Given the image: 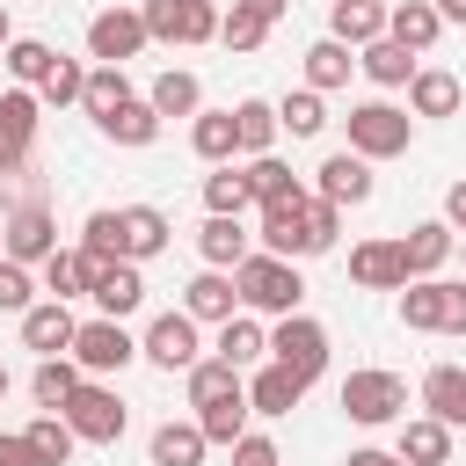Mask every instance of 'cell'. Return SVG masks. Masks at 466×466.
<instances>
[{"label":"cell","mask_w":466,"mask_h":466,"mask_svg":"<svg viewBox=\"0 0 466 466\" xmlns=\"http://www.w3.org/2000/svg\"><path fill=\"white\" fill-rule=\"evenodd\" d=\"M233 284H240V306L248 313H299V299H306V277H299V262H284V255H248L240 269H233Z\"/></svg>","instance_id":"6da1fadb"},{"label":"cell","mask_w":466,"mask_h":466,"mask_svg":"<svg viewBox=\"0 0 466 466\" xmlns=\"http://www.w3.org/2000/svg\"><path fill=\"white\" fill-rule=\"evenodd\" d=\"M342 415L350 422H364V430H379V422H400L408 415V379L400 371H379V364H364V371H350L342 379Z\"/></svg>","instance_id":"7a4b0ae2"},{"label":"cell","mask_w":466,"mask_h":466,"mask_svg":"<svg viewBox=\"0 0 466 466\" xmlns=\"http://www.w3.org/2000/svg\"><path fill=\"white\" fill-rule=\"evenodd\" d=\"M408 138H415V116L408 109H393V102H357L350 109V153L393 160V153H408Z\"/></svg>","instance_id":"3957f363"},{"label":"cell","mask_w":466,"mask_h":466,"mask_svg":"<svg viewBox=\"0 0 466 466\" xmlns=\"http://www.w3.org/2000/svg\"><path fill=\"white\" fill-rule=\"evenodd\" d=\"M0 255H7V262H36V269H44V262L58 255V218H51L36 197H22V204L0 218Z\"/></svg>","instance_id":"277c9868"},{"label":"cell","mask_w":466,"mask_h":466,"mask_svg":"<svg viewBox=\"0 0 466 466\" xmlns=\"http://www.w3.org/2000/svg\"><path fill=\"white\" fill-rule=\"evenodd\" d=\"M269 364H284V371H299L306 386L328 371V328L320 320H306V313H284L277 328H269Z\"/></svg>","instance_id":"5b68a950"},{"label":"cell","mask_w":466,"mask_h":466,"mask_svg":"<svg viewBox=\"0 0 466 466\" xmlns=\"http://www.w3.org/2000/svg\"><path fill=\"white\" fill-rule=\"evenodd\" d=\"M146 36L153 44H218V7L211 0H146Z\"/></svg>","instance_id":"8992f818"},{"label":"cell","mask_w":466,"mask_h":466,"mask_svg":"<svg viewBox=\"0 0 466 466\" xmlns=\"http://www.w3.org/2000/svg\"><path fill=\"white\" fill-rule=\"evenodd\" d=\"M36 124H44L36 87H7V95H0V182L29 167V153H36Z\"/></svg>","instance_id":"52a82bcc"},{"label":"cell","mask_w":466,"mask_h":466,"mask_svg":"<svg viewBox=\"0 0 466 466\" xmlns=\"http://www.w3.org/2000/svg\"><path fill=\"white\" fill-rule=\"evenodd\" d=\"M66 422H73V437L80 444H116L124 437V400H116V386H102V379H87L73 400H66Z\"/></svg>","instance_id":"ba28073f"},{"label":"cell","mask_w":466,"mask_h":466,"mask_svg":"<svg viewBox=\"0 0 466 466\" xmlns=\"http://www.w3.org/2000/svg\"><path fill=\"white\" fill-rule=\"evenodd\" d=\"M153 36H146V15L138 7H102L95 22H87V58L95 66H124V58H138Z\"/></svg>","instance_id":"9c48e42d"},{"label":"cell","mask_w":466,"mask_h":466,"mask_svg":"<svg viewBox=\"0 0 466 466\" xmlns=\"http://www.w3.org/2000/svg\"><path fill=\"white\" fill-rule=\"evenodd\" d=\"M138 357L146 364H160V371H197L204 364V342H197V320L175 306V313H160L153 328H146V342H138Z\"/></svg>","instance_id":"30bf717a"},{"label":"cell","mask_w":466,"mask_h":466,"mask_svg":"<svg viewBox=\"0 0 466 466\" xmlns=\"http://www.w3.org/2000/svg\"><path fill=\"white\" fill-rule=\"evenodd\" d=\"M306 204H313V189H291V197H277V204H262V226H255V240H262V255H284V262H299V255H313V248H306Z\"/></svg>","instance_id":"8fae6325"},{"label":"cell","mask_w":466,"mask_h":466,"mask_svg":"<svg viewBox=\"0 0 466 466\" xmlns=\"http://www.w3.org/2000/svg\"><path fill=\"white\" fill-rule=\"evenodd\" d=\"M138 357V342L124 335V320H80V335H73V364L87 371V379H109V371H124Z\"/></svg>","instance_id":"7c38bea8"},{"label":"cell","mask_w":466,"mask_h":466,"mask_svg":"<svg viewBox=\"0 0 466 466\" xmlns=\"http://www.w3.org/2000/svg\"><path fill=\"white\" fill-rule=\"evenodd\" d=\"M350 284H357V291H408V255H400V240H357V248H350Z\"/></svg>","instance_id":"4fadbf2b"},{"label":"cell","mask_w":466,"mask_h":466,"mask_svg":"<svg viewBox=\"0 0 466 466\" xmlns=\"http://www.w3.org/2000/svg\"><path fill=\"white\" fill-rule=\"evenodd\" d=\"M73 335H80V320L66 299H36L22 313V350H36V357H73Z\"/></svg>","instance_id":"5bb4252c"},{"label":"cell","mask_w":466,"mask_h":466,"mask_svg":"<svg viewBox=\"0 0 466 466\" xmlns=\"http://www.w3.org/2000/svg\"><path fill=\"white\" fill-rule=\"evenodd\" d=\"M313 197H328L335 211L364 204V197H371V160H364V153H328V160L313 167Z\"/></svg>","instance_id":"9a60e30c"},{"label":"cell","mask_w":466,"mask_h":466,"mask_svg":"<svg viewBox=\"0 0 466 466\" xmlns=\"http://www.w3.org/2000/svg\"><path fill=\"white\" fill-rule=\"evenodd\" d=\"M182 313H189V320L226 328V320L240 313V284H233V269H197V277L182 284Z\"/></svg>","instance_id":"2e32d148"},{"label":"cell","mask_w":466,"mask_h":466,"mask_svg":"<svg viewBox=\"0 0 466 466\" xmlns=\"http://www.w3.org/2000/svg\"><path fill=\"white\" fill-rule=\"evenodd\" d=\"M386 22H393V7H386V0H328V36H335V44H350V51L379 44V36H386Z\"/></svg>","instance_id":"e0dca14e"},{"label":"cell","mask_w":466,"mask_h":466,"mask_svg":"<svg viewBox=\"0 0 466 466\" xmlns=\"http://www.w3.org/2000/svg\"><path fill=\"white\" fill-rule=\"evenodd\" d=\"M87 299L102 306V320L138 313V306H146V262H102V277H95V291H87Z\"/></svg>","instance_id":"ac0fdd59"},{"label":"cell","mask_w":466,"mask_h":466,"mask_svg":"<svg viewBox=\"0 0 466 466\" xmlns=\"http://www.w3.org/2000/svg\"><path fill=\"white\" fill-rule=\"evenodd\" d=\"M444 320H451V277H415V284L400 291V328L444 335Z\"/></svg>","instance_id":"d6986e66"},{"label":"cell","mask_w":466,"mask_h":466,"mask_svg":"<svg viewBox=\"0 0 466 466\" xmlns=\"http://www.w3.org/2000/svg\"><path fill=\"white\" fill-rule=\"evenodd\" d=\"M451 248H459V233H451L444 218H422V226H408V233H400V255H408V284H415V277H437V269L451 262Z\"/></svg>","instance_id":"ffe728a7"},{"label":"cell","mask_w":466,"mask_h":466,"mask_svg":"<svg viewBox=\"0 0 466 466\" xmlns=\"http://www.w3.org/2000/svg\"><path fill=\"white\" fill-rule=\"evenodd\" d=\"M167 240H175V226L160 204H124V262H153V255H167Z\"/></svg>","instance_id":"44dd1931"},{"label":"cell","mask_w":466,"mask_h":466,"mask_svg":"<svg viewBox=\"0 0 466 466\" xmlns=\"http://www.w3.org/2000/svg\"><path fill=\"white\" fill-rule=\"evenodd\" d=\"M197 255H204V269H240L255 255V233L240 218H204L197 226Z\"/></svg>","instance_id":"7402d4cb"},{"label":"cell","mask_w":466,"mask_h":466,"mask_svg":"<svg viewBox=\"0 0 466 466\" xmlns=\"http://www.w3.org/2000/svg\"><path fill=\"white\" fill-rule=\"evenodd\" d=\"M459 102H466V87H459V73H444V66H422V73L408 80V116H459Z\"/></svg>","instance_id":"603a6c76"},{"label":"cell","mask_w":466,"mask_h":466,"mask_svg":"<svg viewBox=\"0 0 466 466\" xmlns=\"http://www.w3.org/2000/svg\"><path fill=\"white\" fill-rule=\"evenodd\" d=\"M299 400H306V379H299V371L255 364V379H248V408H255V415H291Z\"/></svg>","instance_id":"cb8c5ba5"},{"label":"cell","mask_w":466,"mask_h":466,"mask_svg":"<svg viewBox=\"0 0 466 466\" xmlns=\"http://www.w3.org/2000/svg\"><path fill=\"white\" fill-rule=\"evenodd\" d=\"M95 277H102V262H95L87 248H58V255L44 262V291H51V299H87Z\"/></svg>","instance_id":"d4e9b609"},{"label":"cell","mask_w":466,"mask_h":466,"mask_svg":"<svg viewBox=\"0 0 466 466\" xmlns=\"http://www.w3.org/2000/svg\"><path fill=\"white\" fill-rule=\"evenodd\" d=\"M422 408H430L444 430H466V371H459V364L422 371Z\"/></svg>","instance_id":"484cf974"},{"label":"cell","mask_w":466,"mask_h":466,"mask_svg":"<svg viewBox=\"0 0 466 466\" xmlns=\"http://www.w3.org/2000/svg\"><path fill=\"white\" fill-rule=\"evenodd\" d=\"M437 29H444V15H437V0H393V22H386V36L393 44H408L415 58L437 44Z\"/></svg>","instance_id":"4316f807"},{"label":"cell","mask_w":466,"mask_h":466,"mask_svg":"<svg viewBox=\"0 0 466 466\" xmlns=\"http://www.w3.org/2000/svg\"><path fill=\"white\" fill-rule=\"evenodd\" d=\"M189 146H197V160H211V167H233V153H240L233 109H197V124H189Z\"/></svg>","instance_id":"83f0119b"},{"label":"cell","mask_w":466,"mask_h":466,"mask_svg":"<svg viewBox=\"0 0 466 466\" xmlns=\"http://www.w3.org/2000/svg\"><path fill=\"white\" fill-rule=\"evenodd\" d=\"M80 386H87V371H80L73 357H44V364H36V379H29V393H36V408H44V415H66V400H73Z\"/></svg>","instance_id":"f1b7e54d"},{"label":"cell","mask_w":466,"mask_h":466,"mask_svg":"<svg viewBox=\"0 0 466 466\" xmlns=\"http://www.w3.org/2000/svg\"><path fill=\"white\" fill-rule=\"evenodd\" d=\"M357 66H364V80H379V87H408L422 66H415V51L408 44H393V36H379V44H364L357 51Z\"/></svg>","instance_id":"f546056e"},{"label":"cell","mask_w":466,"mask_h":466,"mask_svg":"<svg viewBox=\"0 0 466 466\" xmlns=\"http://www.w3.org/2000/svg\"><path fill=\"white\" fill-rule=\"evenodd\" d=\"M408 466H444L451 459V430L437 422V415H415V422H400V444H393Z\"/></svg>","instance_id":"4dcf8cb0"},{"label":"cell","mask_w":466,"mask_h":466,"mask_svg":"<svg viewBox=\"0 0 466 466\" xmlns=\"http://www.w3.org/2000/svg\"><path fill=\"white\" fill-rule=\"evenodd\" d=\"M146 451H153V466H204V451H211V437H204L197 422H160Z\"/></svg>","instance_id":"1f68e13d"},{"label":"cell","mask_w":466,"mask_h":466,"mask_svg":"<svg viewBox=\"0 0 466 466\" xmlns=\"http://www.w3.org/2000/svg\"><path fill=\"white\" fill-rule=\"evenodd\" d=\"M350 44H335V36H320V44H306V87L313 95H335V87H350Z\"/></svg>","instance_id":"d6a6232c"},{"label":"cell","mask_w":466,"mask_h":466,"mask_svg":"<svg viewBox=\"0 0 466 466\" xmlns=\"http://www.w3.org/2000/svg\"><path fill=\"white\" fill-rule=\"evenodd\" d=\"M124 102H131V80H124V66H87V95H80V109L95 116V131H102V124H109Z\"/></svg>","instance_id":"836d02e7"},{"label":"cell","mask_w":466,"mask_h":466,"mask_svg":"<svg viewBox=\"0 0 466 466\" xmlns=\"http://www.w3.org/2000/svg\"><path fill=\"white\" fill-rule=\"evenodd\" d=\"M146 102L160 109V124H167V116H197V109H204V80H197V73H182V66H167V73L153 80V95H146Z\"/></svg>","instance_id":"e575fe53"},{"label":"cell","mask_w":466,"mask_h":466,"mask_svg":"<svg viewBox=\"0 0 466 466\" xmlns=\"http://www.w3.org/2000/svg\"><path fill=\"white\" fill-rule=\"evenodd\" d=\"M233 131H240V153L262 160V153L277 146V131H284V124H277V102H255V95L233 102Z\"/></svg>","instance_id":"d590c367"},{"label":"cell","mask_w":466,"mask_h":466,"mask_svg":"<svg viewBox=\"0 0 466 466\" xmlns=\"http://www.w3.org/2000/svg\"><path fill=\"white\" fill-rule=\"evenodd\" d=\"M211 357H226L233 371H248V364H262V357H269V335H262V328H255L248 313H233V320L218 328V342H211Z\"/></svg>","instance_id":"8d00e7d4"},{"label":"cell","mask_w":466,"mask_h":466,"mask_svg":"<svg viewBox=\"0 0 466 466\" xmlns=\"http://www.w3.org/2000/svg\"><path fill=\"white\" fill-rule=\"evenodd\" d=\"M102 138H109V146H153V138H160V109H153L146 95H131V102L102 124Z\"/></svg>","instance_id":"74e56055"},{"label":"cell","mask_w":466,"mask_h":466,"mask_svg":"<svg viewBox=\"0 0 466 466\" xmlns=\"http://www.w3.org/2000/svg\"><path fill=\"white\" fill-rule=\"evenodd\" d=\"M248 415H255V408H248V393H226V400L197 408V430H204L211 444H226V451H233V444L248 437Z\"/></svg>","instance_id":"f35d334b"},{"label":"cell","mask_w":466,"mask_h":466,"mask_svg":"<svg viewBox=\"0 0 466 466\" xmlns=\"http://www.w3.org/2000/svg\"><path fill=\"white\" fill-rule=\"evenodd\" d=\"M51 58H58V51H51L44 36H15V44L0 51V66H7V80H15V87H44Z\"/></svg>","instance_id":"ab89813d"},{"label":"cell","mask_w":466,"mask_h":466,"mask_svg":"<svg viewBox=\"0 0 466 466\" xmlns=\"http://www.w3.org/2000/svg\"><path fill=\"white\" fill-rule=\"evenodd\" d=\"M248 204H255V189H248V175H240V167L204 175V211H211V218H240Z\"/></svg>","instance_id":"60d3db41"},{"label":"cell","mask_w":466,"mask_h":466,"mask_svg":"<svg viewBox=\"0 0 466 466\" xmlns=\"http://www.w3.org/2000/svg\"><path fill=\"white\" fill-rule=\"evenodd\" d=\"M226 393H248V379H240L226 357H204V364L189 371V408H211V400H226Z\"/></svg>","instance_id":"b9f144b4"},{"label":"cell","mask_w":466,"mask_h":466,"mask_svg":"<svg viewBox=\"0 0 466 466\" xmlns=\"http://www.w3.org/2000/svg\"><path fill=\"white\" fill-rule=\"evenodd\" d=\"M22 437H29V451H36V466H66V459H73V444H80L66 415H36V422H29Z\"/></svg>","instance_id":"7bdbcfd3"},{"label":"cell","mask_w":466,"mask_h":466,"mask_svg":"<svg viewBox=\"0 0 466 466\" xmlns=\"http://www.w3.org/2000/svg\"><path fill=\"white\" fill-rule=\"evenodd\" d=\"M80 95H87V66L58 51L51 73H44V87H36V102H44V109H66V102H80Z\"/></svg>","instance_id":"ee69618b"},{"label":"cell","mask_w":466,"mask_h":466,"mask_svg":"<svg viewBox=\"0 0 466 466\" xmlns=\"http://www.w3.org/2000/svg\"><path fill=\"white\" fill-rule=\"evenodd\" d=\"M277 124H284L291 138H320V131H328V102H320L313 87H299V95L277 102Z\"/></svg>","instance_id":"f6af8a7d"},{"label":"cell","mask_w":466,"mask_h":466,"mask_svg":"<svg viewBox=\"0 0 466 466\" xmlns=\"http://www.w3.org/2000/svg\"><path fill=\"white\" fill-rule=\"evenodd\" d=\"M240 175H248V189H255V211H262V204H277V197H291V189H306V182H299V175H291V167H284L277 153H262V160H248Z\"/></svg>","instance_id":"bcb514c9"},{"label":"cell","mask_w":466,"mask_h":466,"mask_svg":"<svg viewBox=\"0 0 466 466\" xmlns=\"http://www.w3.org/2000/svg\"><path fill=\"white\" fill-rule=\"evenodd\" d=\"M80 248H87L95 262H124V211H87Z\"/></svg>","instance_id":"7dc6e473"},{"label":"cell","mask_w":466,"mask_h":466,"mask_svg":"<svg viewBox=\"0 0 466 466\" xmlns=\"http://www.w3.org/2000/svg\"><path fill=\"white\" fill-rule=\"evenodd\" d=\"M262 36H269L262 15H248V7H226V15H218V44H226V51H262Z\"/></svg>","instance_id":"c3c4849f"},{"label":"cell","mask_w":466,"mask_h":466,"mask_svg":"<svg viewBox=\"0 0 466 466\" xmlns=\"http://www.w3.org/2000/svg\"><path fill=\"white\" fill-rule=\"evenodd\" d=\"M29 306H36L29 262H7V255H0V313H29Z\"/></svg>","instance_id":"681fc988"},{"label":"cell","mask_w":466,"mask_h":466,"mask_svg":"<svg viewBox=\"0 0 466 466\" xmlns=\"http://www.w3.org/2000/svg\"><path fill=\"white\" fill-rule=\"evenodd\" d=\"M335 233H342V211H335L328 197H313V204H306V248H313V255H328V248H335Z\"/></svg>","instance_id":"f907efd6"},{"label":"cell","mask_w":466,"mask_h":466,"mask_svg":"<svg viewBox=\"0 0 466 466\" xmlns=\"http://www.w3.org/2000/svg\"><path fill=\"white\" fill-rule=\"evenodd\" d=\"M233 466H284V451H277L269 437H255V430H248V437L233 444Z\"/></svg>","instance_id":"816d5d0a"},{"label":"cell","mask_w":466,"mask_h":466,"mask_svg":"<svg viewBox=\"0 0 466 466\" xmlns=\"http://www.w3.org/2000/svg\"><path fill=\"white\" fill-rule=\"evenodd\" d=\"M0 466H36V451H29V437H22V430H15V437L0 430Z\"/></svg>","instance_id":"f5cc1de1"},{"label":"cell","mask_w":466,"mask_h":466,"mask_svg":"<svg viewBox=\"0 0 466 466\" xmlns=\"http://www.w3.org/2000/svg\"><path fill=\"white\" fill-rule=\"evenodd\" d=\"M444 226H451V233H466V175L444 189Z\"/></svg>","instance_id":"db71d44e"},{"label":"cell","mask_w":466,"mask_h":466,"mask_svg":"<svg viewBox=\"0 0 466 466\" xmlns=\"http://www.w3.org/2000/svg\"><path fill=\"white\" fill-rule=\"evenodd\" d=\"M342 466H408V459H400V451H379V444H364V451H350Z\"/></svg>","instance_id":"11a10c76"},{"label":"cell","mask_w":466,"mask_h":466,"mask_svg":"<svg viewBox=\"0 0 466 466\" xmlns=\"http://www.w3.org/2000/svg\"><path fill=\"white\" fill-rule=\"evenodd\" d=\"M444 335H466V284H451V320H444Z\"/></svg>","instance_id":"9f6ffc18"},{"label":"cell","mask_w":466,"mask_h":466,"mask_svg":"<svg viewBox=\"0 0 466 466\" xmlns=\"http://www.w3.org/2000/svg\"><path fill=\"white\" fill-rule=\"evenodd\" d=\"M233 7H248V15H262V22H284L291 0H233Z\"/></svg>","instance_id":"6f0895ef"},{"label":"cell","mask_w":466,"mask_h":466,"mask_svg":"<svg viewBox=\"0 0 466 466\" xmlns=\"http://www.w3.org/2000/svg\"><path fill=\"white\" fill-rule=\"evenodd\" d=\"M437 15L444 22H466V0H437Z\"/></svg>","instance_id":"680465c9"},{"label":"cell","mask_w":466,"mask_h":466,"mask_svg":"<svg viewBox=\"0 0 466 466\" xmlns=\"http://www.w3.org/2000/svg\"><path fill=\"white\" fill-rule=\"evenodd\" d=\"M0 400H7V364H0Z\"/></svg>","instance_id":"91938a15"}]
</instances>
